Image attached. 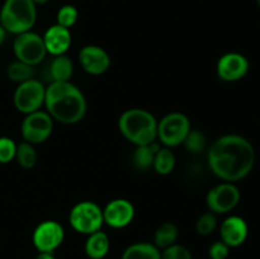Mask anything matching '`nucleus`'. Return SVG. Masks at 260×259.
Here are the masks:
<instances>
[{
    "instance_id": "27",
    "label": "nucleus",
    "mask_w": 260,
    "mask_h": 259,
    "mask_svg": "<svg viewBox=\"0 0 260 259\" xmlns=\"http://www.w3.org/2000/svg\"><path fill=\"white\" fill-rule=\"evenodd\" d=\"M217 228V218L213 212H206L198 217L196 222V230L200 235L208 236Z\"/></svg>"
},
{
    "instance_id": "9",
    "label": "nucleus",
    "mask_w": 260,
    "mask_h": 259,
    "mask_svg": "<svg viewBox=\"0 0 260 259\" xmlns=\"http://www.w3.org/2000/svg\"><path fill=\"white\" fill-rule=\"evenodd\" d=\"M53 130V119L47 112L36 111L25 114L22 122V136L25 142L32 145L42 144L51 136Z\"/></svg>"
},
{
    "instance_id": "32",
    "label": "nucleus",
    "mask_w": 260,
    "mask_h": 259,
    "mask_svg": "<svg viewBox=\"0 0 260 259\" xmlns=\"http://www.w3.org/2000/svg\"><path fill=\"white\" fill-rule=\"evenodd\" d=\"M5 37H7V30H5L4 28H3V25L0 24V46L4 43Z\"/></svg>"
},
{
    "instance_id": "5",
    "label": "nucleus",
    "mask_w": 260,
    "mask_h": 259,
    "mask_svg": "<svg viewBox=\"0 0 260 259\" xmlns=\"http://www.w3.org/2000/svg\"><path fill=\"white\" fill-rule=\"evenodd\" d=\"M69 221L76 233L90 235L103 226V210L95 202L83 201L71 208Z\"/></svg>"
},
{
    "instance_id": "10",
    "label": "nucleus",
    "mask_w": 260,
    "mask_h": 259,
    "mask_svg": "<svg viewBox=\"0 0 260 259\" xmlns=\"http://www.w3.org/2000/svg\"><path fill=\"white\" fill-rule=\"evenodd\" d=\"M240 190L234 183L223 182L210 189L206 196V203L211 212L228 213L240 202Z\"/></svg>"
},
{
    "instance_id": "14",
    "label": "nucleus",
    "mask_w": 260,
    "mask_h": 259,
    "mask_svg": "<svg viewBox=\"0 0 260 259\" xmlns=\"http://www.w3.org/2000/svg\"><path fill=\"white\" fill-rule=\"evenodd\" d=\"M135 207L131 201L117 198L111 201L103 210L104 223L113 229H123L132 222Z\"/></svg>"
},
{
    "instance_id": "28",
    "label": "nucleus",
    "mask_w": 260,
    "mask_h": 259,
    "mask_svg": "<svg viewBox=\"0 0 260 259\" xmlns=\"http://www.w3.org/2000/svg\"><path fill=\"white\" fill-rule=\"evenodd\" d=\"M17 144L10 137H0V164H8L15 159Z\"/></svg>"
},
{
    "instance_id": "24",
    "label": "nucleus",
    "mask_w": 260,
    "mask_h": 259,
    "mask_svg": "<svg viewBox=\"0 0 260 259\" xmlns=\"http://www.w3.org/2000/svg\"><path fill=\"white\" fill-rule=\"evenodd\" d=\"M15 160L24 169H32L37 164V151H36L33 145L29 144V142H20L19 145H17Z\"/></svg>"
},
{
    "instance_id": "30",
    "label": "nucleus",
    "mask_w": 260,
    "mask_h": 259,
    "mask_svg": "<svg viewBox=\"0 0 260 259\" xmlns=\"http://www.w3.org/2000/svg\"><path fill=\"white\" fill-rule=\"evenodd\" d=\"M230 254V246L223 241H216L208 249V255L211 259H226Z\"/></svg>"
},
{
    "instance_id": "31",
    "label": "nucleus",
    "mask_w": 260,
    "mask_h": 259,
    "mask_svg": "<svg viewBox=\"0 0 260 259\" xmlns=\"http://www.w3.org/2000/svg\"><path fill=\"white\" fill-rule=\"evenodd\" d=\"M36 259H56L55 255H53V253H40L37 256H36Z\"/></svg>"
},
{
    "instance_id": "20",
    "label": "nucleus",
    "mask_w": 260,
    "mask_h": 259,
    "mask_svg": "<svg viewBox=\"0 0 260 259\" xmlns=\"http://www.w3.org/2000/svg\"><path fill=\"white\" fill-rule=\"evenodd\" d=\"M160 147L157 146L156 142H152L150 145H142V146H136V150L132 155V164L140 172H146L154 164L155 155Z\"/></svg>"
},
{
    "instance_id": "3",
    "label": "nucleus",
    "mask_w": 260,
    "mask_h": 259,
    "mask_svg": "<svg viewBox=\"0 0 260 259\" xmlns=\"http://www.w3.org/2000/svg\"><path fill=\"white\" fill-rule=\"evenodd\" d=\"M118 128L124 139L136 146L150 145L157 139V119L146 109L124 111L118 119Z\"/></svg>"
},
{
    "instance_id": "7",
    "label": "nucleus",
    "mask_w": 260,
    "mask_h": 259,
    "mask_svg": "<svg viewBox=\"0 0 260 259\" xmlns=\"http://www.w3.org/2000/svg\"><path fill=\"white\" fill-rule=\"evenodd\" d=\"M13 52H14L17 60L30 66L41 63L47 55L42 36L37 35L32 30L17 35V38L13 43Z\"/></svg>"
},
{
    "instance_id": "21",
    "label": "nucleus",
    "mask_w": 260,
    "mask_h": 259,
    "mask_svg": "<svg viewBox=\"0 0 260 259\" xmlns=\"http://www.w3.org/2000/svg\"><path fill=\"white\" fill-rule=\"evenodd\" d=\"M178 234H179V231H178L175 223L170 222V221L162 222L154 234V245L162 250V249L175 244L178 239Z\"/></svg>"
},
{
    "instance_id": "19",
    "label": "nucleus",
    "mask_w": 260,
    "mask_h": 259,
    "mask_svg": "<svg viewBox=\"0 0 260 259\" xmlns=\"http://www.w3.org/2000/svg\"><path fill=\"white\" fill-rule=\"evenodd\" d=\"M121 259H161V251L154 244L140 241L127 246Z\"/></svg>"
},
{
    "instance_id": "4",
    "label": "nucleus",
    "mask_w": 260,
    "mask_h": 259,
    "mask_svg": "<svg viewBox=\"0 0 260 259\" xmlns=\"http://www.w3.org/2000/svg\"><path fill=\"white\" fill-rule=\"evenodd\" d=\"M37 20V5L32 0H5L0 10V24L13 35L28 32Z\"/></svg>"
},
{
    "instance_id": "23",
    "label": "nucleus",
    "mask_w": 260,
    "mask_h": 259,
    "mask_svg": "<svg viewBox=\"0 0 260 259\" xmlns=\"http://www.w3.org/2000/svg\"><path fill=\"white\" fill-rule=\"evenodd\" d=\"M155 172L160 175H168L174 170L175 168V155L170 150V147H160L155 155L154 164H152Z\"/></svg>"
},
{
    "instance_id": "1",
    "label": "nucleus",
    "mask_w": 260,
    "mask_h": 259,
    "mask_svg": "<svg viewBox=\"0 0 260 259\" xmlns=\"http://www.w3.org/2000/svg\"><path fill=\"white\" fill-rule=\"evenodd\" d=\"M208 165L216 177L235 183L253 170L255 150L249 140L240 135H225L216 140L208 150Z\"/></svg>"
},
{
    "instance_id": "16",
    "label": "nucleus",
    "mask_w": 260,
    "mask_h": 259,
    "mask_svg": "<svg viewBox=\"0 0 260 259\" xmlns=\"http://www.w3.org/2000/svg\"><path fill=\"white\" fill-rule=\"evenodd\" d=\"M47 53L51 56L65 55L71 46V33L69 28L60 24H53L42 36Z\"/></svg>"
},
{
    "instance_id": "34",
    "label": "nucleus",
    "mask_w": 260,
    "mask_h": 259,
    "mask_svg": "<svg viewBox=\"0 0 260 259\" xmlns=\"http://www.w3.org/2000/svg\"><path fill=\"white\" fill-rule=\"evenodd\" d=\"M255 2H256V5L260 8V0H255Z\"/></svg>"
},
{
    "instance_id": "11",
    "label": "nucleus",
    "mask_w": 260,
    "mask_h": 259,
    "mask_svg": "<svg viewBox=\"0 0 260 259\" xmlns=\"http://www.w3.org/2000/svg\"><path fill=\"white\" fill-rule=\"evenodd\" d=\"M63 239L65 231L62 225L53 220L41 222L32 235L33 245L40 253H53L62 244Z\"/></svg>"
},
{
    "instance_id": "26",
    "label": "nucleus",
    "mask_w": 260,
    "mask_h": 259,
    "mask_svg": "<svg viewBox=\"0 0 260 259\" xmlns=\"http://www.w3.org/2000/svg\"><path fill=\"white\" fill-rule=\"evenodd\" d=\"M79 18V12L74 5L66 4L58 9L57 15H56V20H57V24L62 25V27L69 28L70 29L76 22H78Z\"/></svg>"
},
{
    "instance_id": "6",
    "label": "nucleus",
    "mask_w": 260,
    "mask_h": 259,
    "mask_svg": "<svg viewBox=\"0 0 260 259\" xmlns=\"http://www.w3.org/2000/svg\"><path fill=\"white\" fill-rule=\"evenodd\" d=\"M190 131V121L184 113L173 112L157 122V139L165 147L179 146Z\"/></svg>"
},
{
    "instance_id": "22",
    "label": "nucleus",
    "mask_w": 260,
    "mask_h": 259,
    "mask_svg": "<svg viewBox=\"0 0 260 259\" xmlns=\"http://www.w3.org/2000/svg\"><path fill=\"white\" fill-rule=\"evenodd\" d=\"M35 66H30L19 60L13 61L7 68L8 79L17 84H22L24 81L33 79L35 78Z\"/></svg>"
},
{
    "instance_id": "25",
    "label": "nucleus",
    "mask_w": 260,
    "mask_h": 259,
    "mask_svg": "<svg viewBox=\"0 0 260 259\" xmlns=\"http://www.w3.org/2000/svg\"><path fill=\"white\" fill-rule=\"evenodd\" d=\"M206 136L203 135V132L197 131V130H190L189 134L185 137L183 145L185 146V149L188 150L192 154H198V152L203 151L206 149Z\"/></svg>"
},
{
    "instance_id": "18",
    "label": "nucleus",
    "mask_w": 260,
    "mask_h": 259,
    "mask_svg": "<svg viewBox=\"0 0 260 259\" xmlns=\"http://www.w3.org/2000/svg\"><path fill=\"white\" fill-rule=\"evenodd\" d=\"M111 248V241L104 231L99 230L88 235L84 245L85 254L90 259H103L108 254Z\"/></svg>"
},
{
    "instance_id": "17",
    "label": "nucleus",
    "mask_w": 260,
    "mask_h": 259,
    "mask_svg": "<svg viewBox=\"0 0 260 259\" xmlns=\"http://www.w3.org/2000/svg\"><path fill=\"white\" fill-rule=\"evenodd\" d=\"M74 73V63L71 58L66 55L52 56L48 62L47 69V80L50 83H57V81H70Z\"/></svg>"
},
{
    "instance_id": "2",
    "label": "nucleus",
    "mask_w": 260,
    "mask_h": 259,
    "mask_svg": "<svg viewBox=\"0 0 260 259\" xmlns=\"http://www.w3.org/2000/svg\"><path fill=\"white\" fill-rule=\"evenodd\" d=\"M47 113L60 123L75 124L86 114V99L83 91L70 81L50 83L46 88Z\"/></svg>"
},
{
    "instance_id": "12",
    "label": "nucleus",
    "mask_w": 260,
    "mask_h": 259,
    "mask_svg": "<svg viewBox=\"0 0 260 259\" xmlns=\"http://www.w3.org/2000/svg\"><path fill=\"white\" fill-rule=\"evenodd\" d=\"M249 71V61L244 55L229 52L221 56L217 62V75L221 80L233 83L243 79Z\"/></svg>"
},
{
    "instance_id": "33",
    "label": "nucleus",
    "mask_w": 260,
    "mask_h": 259,
    "mask_svg": "<svg viewBox=\"0 0 260 259\" xmlns=\"http://www.w3.org/2000/svg\"><path fill=\"white\" fill-rule=\"evenodd\" d=\"M32 2L35 3L36 5H43V4H46V3L50 2V0H32Z\"/></svg>"
},
{
    "instance_id": "8",
    "label": "nucleus",
    "mask_w": 260,
    "mask_h": 259,
    "mask_svg": "<svg viewBox=\"0 0 260 259\" xmlns=\"http://www.w3.org/2000/svg\"><path fill=\"white\" fill-rule=\"evenodd\" d=\"M46 86L37 79H30L18 84L13 95V103L20 113L29 114L38 111L45 104Z\"/></svg>"
},
{
    "instance_id": "15",
    "label": "nucleus",
    "mask_w": 260,
    "mask_h": 259,
    "mask_svg": "<svg viewBox=\"0 0 260 259\" xmlns=\"http://www.w3.org/2000/svg\"><path fill=\"white\" fill-rule=\"evenodd\" d=\"M248 223L240 216H230L221 223V241H223L230 248L243 245L248 238Z\"/></svg>"
},
{
    "instance_id": "13",
    "label": "nucleus",
    "mask_w": 260,
    "mask_h": 259,
    "mask_svg": "<svg viewBox=\"0 0 260 259\" xmlns=\"http://www.w3.org/2000/svg\"><path fill=\"white\" fill-rule=\"evenodd\" d=\"M79 61L84 71L90 75H102L111 66V56L96 45L84 46L79 52Z\"/></svg>"
},
{
    "instance_id": "29",
    "label": "nucleus",
    "mask_w": 260,
    "mask_h": 259,
    "mask_svg": "<svg viewBox=\"0 0 260 259\" xmlns=\"http://www.w3.org/2000/svg\"><path fill=\"white\" fill-rule=\"evenodd\" d=\"M161 259H192V253L187 246L180 245V244H173V245L162 249Z\"/></svg>"
}]
</instances>
